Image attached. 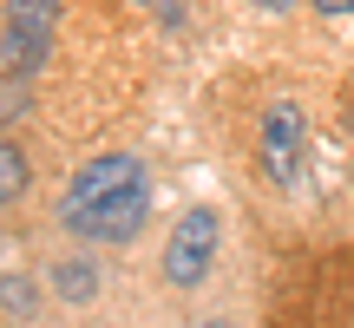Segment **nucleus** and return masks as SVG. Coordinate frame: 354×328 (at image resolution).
Segmentation results:
<instances>
[{
  "mask_svg": "<svg viewBox=\"0 0 354 328\" xmlns=\"http://www.w3.org/2000/svg\"><path fill=\"white\" fill-rule=\"evenodd\" d=\"M145 217H151V177L131 152L86 158L59 197V224L79 243H131L145 230Z\"/></svg>",
  "mask_w": 354,
  "mask_h": 328,
  "instance_id": "nucleus-1",
  "label": "nucleus"
},
{
  "mask_svg": "<svg viewBox=\"0 0 354 328\" xmlns=\"http://www.w3.org/2000/svg\"><path fill=\"white\" fill-rule=\"evenodd\" d=\"M256 158H263V177L276 190L302 184V164H308V118L295 99H276L263 112V138H256Z\"/></svg>",
  "mask_w": 354,
  "mask_h": 328,
  "instance_id": "nucleus-2",
  "label": "nucleus"
},
{
  "mask_svg": "<svg viewBox=\"0 0 354 328\" xmlns=\"http://www.w3.org/2000/svg\"><path fill=\"white\" fill-rule=\"evenodd\" d=\"M216 237H223V224H216V210H203V203L177 217V230L165 243V282H171V289H197V282L210 276Z\"/></svg>",
  "mask_w": 354,
  "mask_h": 328,
  "instance_id": "nucleus-3",
  "label": "nucleus"
},
{
  "mask_svg": "<svg viewBox=\"0 0 354 328\" xmlns=\"http://www.w3.org/2000/svg\"><path fill=\"white\" fill-rule=\"evenodd\" d=\"M26 184H33V164H26V152L13 138H0V203L26 197Z\"/></svg>",
  "mask_w": 354,
  "mask_h": 328,
  "instance_id": "nucleus-4",
  "label": "nucleus"
},
{
  "mask_svg": "<svg viewBox=\"0 0 354 328\" xmlns=\"http://www.w3.org/2000/svg\"><path fill=\"white\" fill-rule=\"evenodd\" d=\"M53 20H59V0H7V26H39V33H53Z\"/></svg>",
  "mask_w": 354,
  "mask_h": 328,
  "instance_id": "nucleus-5",
  "label": "nucleus"
},
{
  "mask_svg": "<svg viewBox=\"0 0 354 328\" xmlns=\"http://www.w3.org/2000/svg\"><path fill=\"white\" fill-rule=\"evenodd\" d=\"M59 295L66 302H92V289H99V276H92V263H59Z\"/></svg>",
  "mask_w": 354,
  "mask_h": 328,
  "instance_id": "nucleus-6",
  "label": "nucleus"
},
{
  "mask_svg": "<svg viewBox=\"0 0 354 328\" xmlns=\"http://www.w3.org/2000/svg\"><path fill=\"white\" fill-rule=\"evenodd\" d=\"M0 309H13V316L26 309V282H20V276H7V282H0Z\"/></svg>",
  "mask_w": 354,
  "mask_h": 328,
  "instance_id": "nucleus-7",
  "label": "nucleus"
},
{
  "mask_svg": "<svg viewBox=\"0 0 354 328\" xmlns=\"http://www.w3.org/2000/svg\"><path fill=\"white\" fill-rule=\"evenodd\" d=\"M322 13H328V20H342V13H354V0H315Z\"/></svg>",
  "mask_w": 354,
  "mask_h": 328,
  "instance_id": "nucleus-8",
  "label": "nucleus"
},
{
  "mask_svg": "<svg viewBox=\"0 0 354 328\" xmlns=\"http://www.w3.org/2000/svg\"><path fill=\"white\" fill-rule=\"evenodd\" d=\"M256 7H269V13H282V7H295V0H256Z\"/></svg>",
  "mask_w": 354,
  "mask_h": 328,
  "instance_id": "nucleus-9",
  "label": "nucleus"
}]
</instances>
